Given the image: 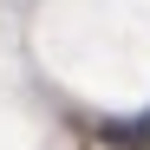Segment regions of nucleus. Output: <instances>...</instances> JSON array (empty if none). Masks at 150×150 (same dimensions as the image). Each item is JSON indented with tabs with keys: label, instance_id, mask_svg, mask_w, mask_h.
Here are the masks:
<instances>
[{
	"label": "nucleus",
	"instance_id": "nucleus-1",
	"mask_svg": "<svg viewBox=\"0 0 150 150\" xmlns=\"http://www.w3.org/2000/svg\"><path fill=\"white\" fill-rule=\"evenodd\" d=\"M98 144H105V150H150V111H137V117H111V124H98Z\"/></svg>",
	"mask_w": 150,
	"mask_h": 150
}]
</instances>
